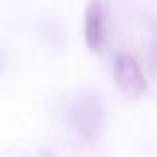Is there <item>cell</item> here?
Segmentation results:
<instances>
[{
  "label": "cell",
  "mask_w": 157,
  "mask_h": 157,
  "mask_svg": "<svg viewBox=\"0 0 157 157\" xmlns=\"http://www.w3.org/2000/svg\"><path fill=\"white\" fill-rule=\"evenodd\" d=\"M104 119V105L96 94H82L70 105V121L86 139H94L101 133Z\"/></svg>",
  "instance_id": "6da1fadb"
},
{
  "label": "cell",
  "mask_w": 157,
  "mask_h": 157,
  "mask_svg": "<svg viewBox=\"0 0 157 157\" xmlns=\"http://www.w3.org/2000/svg\"><path fill=\"white\" fill-rule=\"evenodd\" d=\"M113 80L121 90V94H125L131 100H137L147 92V78L141 66L133 56L125 52L115 54L113 58Z\"/></svg>",
  "instance_id": "7a4b0ae2"
},
{
  "label": "cell",
  "mask_w": 157,
  "mask_h": 157,
  "mask_svg": "<svg viewBox=\"0 0 157 157\" xmlns=\"http://www.w3.org/2000/svg\"><path fill=\"white\" fill-rule=\"evenodd\" d=\"M107 38V10L101 0H92L84 10V40L92 52H101Z\"/></svg>",
  "instance_id": "3957f363"
},
{
  "label": "cell",
  "mask_w": 157,
  "mask_h": 157,
  "mask_svg": "<svg viewBox=\"0 0 157 157\" xmlns=\"http://www.w3.org/2000/svg\"><path fill=\"white\" fill-rule=\"evenodd\" d=\"M151 60H153V66H155V70H157V40H155V44H153V50H151Z\"/></svg>",
  "instance_id": "277c9868"
}]
</instances>
